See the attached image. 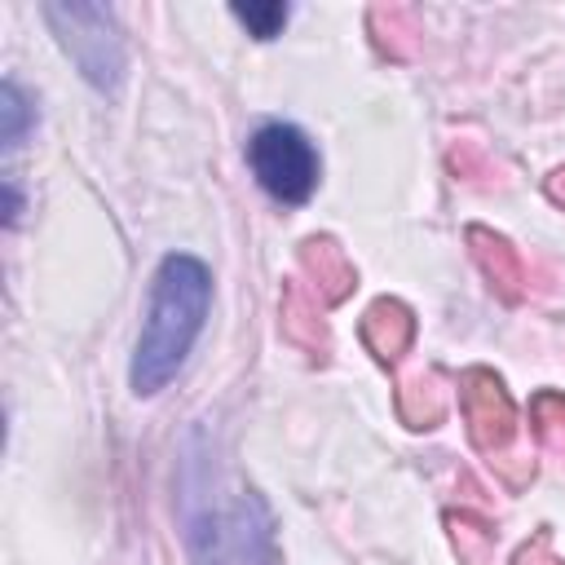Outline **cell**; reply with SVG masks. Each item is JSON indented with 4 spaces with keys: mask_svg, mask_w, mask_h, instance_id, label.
<instances>
[{
    "mask_svg": "<svg viewBox=\"0 0 565 565\" xmlns=\"http://www.w3.org/2000/svg\"><path fill=\"white\" fill-rule=\"evenodd\" d=\"M358 331H362V344L375 353V362L393 366V362H402V353L415 344V313H411L406 300L380 296V300L366 305Z\"/></svg>",
    "mask_w": 565,
    "mask_h": 565,
    "instance_id": "ba28073f",
    "label": "cell"
},
{
    "mask_svg": "<svg viewBox=\"0 0 565 565\" xmlns=\"http://www.w3.org/2000/svg\"><path fill=\"white\" fill-rule=\"evenodd\" d=\"M366 26H371V40L375 49L388 57V62H411L419 53V13L406 9V4H375L366 13Z\"/></svg>",
    "mask_w": 565,
    "mask_h": 565,
    "instance_id": "30bf717a",
    "label": "cell"
},
{
    "mask_svg": "<svg viewBox=\"0 0 565 565\" xmlns=\"http://www.w3.org/2000/svg\"><path fill=\"white\" fill-rule=\"evenodd\" d=\"M44 18L57 35V44L71 53V62L79 66V75L93 88L115 93L124 79V40L115 18L102 4H44Z\"/></svg>",
    "mask_w": 565,
    "mask_h": 565,
    "instance_id": "3957f363",
    "label": "cell"
},
{
    "mask_svg": "<svg viewBox=\"0 0 565 565\" xmlns=\"http://www.w3.org/2000/svg\"><path fill=\"white\" fill-rule=\"evenodd\" d=\"M397 415L406 428H437L446 419V380L437 366L415 371L397 384Z\"/></svg>",
    "mask_w": 565,
    "mask_h": 565,
    "instance_id": "8fae6325",
    "label": "cell"
},
{
    "mask_svg": "<svg viewBox=\"0 0 565 565\" xmlns=\"http://www.w3.org/2000/svg\"><path fill=\"white\" fill-rule=\"evenodd\" d=\"M230 13L256 35V40H274L278 31H282V22H287V4H278V0H269V4H230Z\"/></svg>",
    "mask_w": 565,
    "mask_h": 565,
    "instance_id": "5bb4252c",
    "label": "cell"
},
{
    "mask_svg": "<svg viewBox=\"0 0 565 565\" xmlns=\"http://www.w3.org/2000/svg\"><path fill=\"white\" fill-rule=\"evenodd\" d=\"M512 565H565L556 552H552V530H534L516 552H512Z\"/></svg>",
    "mask_w": 565,
    "mask_h": 565,
    "instance_id": "e0dca14e",
    "label": "cell"
},
{
    "mask_svg": "<svg viewBox=\"0 0 565 565\" xmlns=\"http://www.w3.org/2000/svg\"><path fill=\"white\" fill-rule=\"evenodd\" d=\"M446 530H450V543L459 552V565H490L494 556V543H499V530L494 521H486L481 512H446Z\"/></svg>",
    "mask_w": 565,
    "mask_h": 565,
    "instance_id": "7c38bea8",
    "label": "cell"
},
{
    "mask_svg": "<svg viewBox=\"0 0 565 565\" xmlns=\"http://www.w3.org/2000/svg\"><path fill=\"white\" fill-rule=\"evenodd\" d=\"M181 525L194 565H278L269 503L252 486L207 463V455H185Z\"/></svg>",
    "mask_w": 565,
    "mask_h": 565,
    "instance_id": "6da1fadb",
    "label": "cell"
},
{
    "mask_svg": "<svg viewBox=\"0 0 565 565\" xmlns=\"http://www.w3.org/2000/svg\"><path fill=\"white\" fill-rule=\"evenodd\" d=\"M278 327L282 340H291L309 362H327L331 358V331L318 313V300L300 287V282H282V309H278Z\"/></svg>",
    "mask_w": 565,
    "mask_h": 565,
    "instance_id": "9c48e42d",
    "label": "cell"
},
{
    "mask_svg": "<svg viewBox=\"0 0 565 565\" xmlns=\"http://www.w3.org/2000/svg\"><path fill=\"white\" fill-rule=\"evenodd\" d=\"M247 163L278 203H305L318 185V150L291 124H265L247 141Z\"/></svg>",
    "mask_w": 565,
    "mask_h": 565,
    "instance_id": "277c9868",
    "label": "cell"
},
{
    "mask_svg": "<svg viewBox=\"0 0 565 565\" xmlns=\"http://www.w3.org/2000/svg\"><path fill=\"white\" fill-rule=\"evenodd\" d=\"M446 163H450V172L463 177V181H490V177H494V168H490V159H486V150H481L477 141H459V146H450Z\"/></svg>",
    "mask_w": 565,
    "mask_h": 565,
    "instance_id": "2e32d148",
    "label": "cell"
},
{
    "mask_svg": "<svg viewBox=\"0 0 565 565\" xmlns=\"http://www.w3.org/2000/svg\"><path fill=\"white\" fill-rule=\"evenodd\" d=\"M0 115H4V146H18L31 124V106L13 79H4V88H0Z\"/></svg>",
    "mask_w": 565,
    "mask_h": 565,
    "instance_id": "9a60e30c",
    "label": "cell"
},
{
    "mask_svg": "<svg viewBox=\"0 0 565 565\" xmlns=\"http://www.w3.org/2000/svg\"><path fill=\"white\" fill-rule=\"evenodd\" d=\"M530 424H534V433H539V441H543L547 450L565 455V393H556V388L534 393V402H530Z\"/></svg>",
    "mask_w": 565,
    "mask_h": 565,
    "instance_id": "4fadbf2b",
    "label": "cell"
},
{
    "mask_svg": "<svg viewBox=\"0 0 565 565\" xmlns=\"http://www.w3.org/2000/svg\"><path fill=\"white\" fill-rule=\"evenodd\" d=\"M207 305H212V278L203 260L163 256L154 287H150V313H146V327L132 353V393L150 397L177 375L194 335L203 331Z\"/></svg>",
    "mask_w": 565,
    "mask_h": 565,
    "instance_id": "7a4b0ae2",
    "label": "cell"
},
{
    "mask_svg": "<svg viewBox=\"0 0 565 565\" xmlns=\"http://www.w3.org/2000/svg\"><path fill=\"white\" fill-rule=\"evenodd\" d=\"M543 190H547V199H552L556 207H565V168H556V172L543 181Z\"/></svg>",
    "mask_w": 565,
    "mask_h": 565,
    "instance_id": "ac0fdd59",
    "label": "cell"
},
{
    "mask_svg": "<svg viewBox=\"0 0 565 565\" xmlns=\"http://www.w3.org/2000/svg\"><path fill=\"white\" fill-rule=\"evenodd\" d=\"M468 252H472V260H477V269L486 274V282H490V291L499 296V300H508V305H521V296H525V265H521V252L503 238V234H494V230H486V225H468Z\"/></svg>",
    "mask_w": 565,
    "mask_h": 565,
    "instance_id": "8992f818",
    "label": "cell"
},
{
    "mask_svg": "<svg viewBox=\"0 0 565 565\" xmlns=\"http://www.w3.org/2000/svg\"><path fill=\"white\" fill-rule=\"evenodd\" d=\"M296 256H300L305 278L313 282V291H318L327 305L349 300V291L358 287V269H353V260L344 256V247H340L331 234H309V238H300Z\"/></svg>",
    "mask_w": 565,
    "mask_h": 565,
    "instance_id": "52a82bcc",
    "label": "cell"
},
{
    "mask_svg": "<svg viewBox=\"0 0 565 565\" xmlns=\"http://www.w3.org/2000/svg\"><path fill=\"white\" fill-rule=\"evenodd\" d=\"M459 406H463V419H468V437L472 446L490 459V463H508V446L516 437V406H512V393L503 388V380L490 371V366H468L459 375Z\"/></svg>",
    "mask_w": 565,
    "mask_h": 565,
    "instance_id": "5b68a950",
    "label": "cell"
}]
</instances>
